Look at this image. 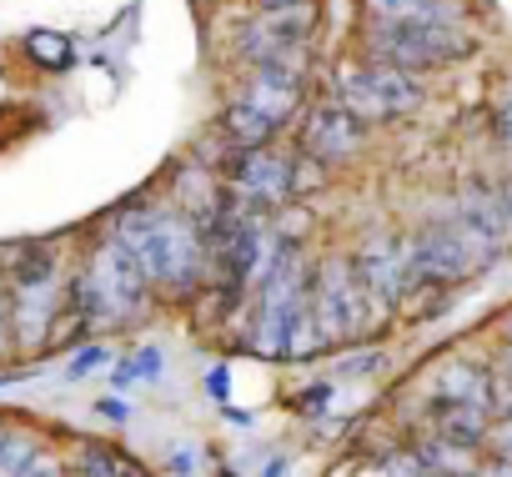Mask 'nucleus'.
I'll list each match as a JSON object with an SVG mask.
<instances>
[{"mask_svg": "<svg viewBox=\"0 0 512 477\" xmlns=\"http://www.w3.org/2000/svg\"><path fill=\"white\" fill-rule=\"evenodd\" d=\"M372 26H417V21H457L452 0H367Z\"/></svg>", "mask_w": 512, "mask_h": 477, "instance_id": "nucleus-16", "label": "nucleus"}, {"mask_svg": "<svg viewBox=\"0 0 512 477\" xmlns=\"http://www.w3.org/2000/svg\"><path fill=\"white\" fill-rule=\"evenodd\" d=\"M507 337H512V317H507Z\"/></svg>", "mask_w": 512, "mask_h": 477, "instance_id": "nucleus-37", "label": "nucleus"}, {"mask_svg": "<svg viewBox=\"0 0 512 477\" xmlns=\"http://www.w3.org/2000/svg\"><path fill=\"white\" fill-rule=\"evenodd\" d=\"M492 402H497V407H502V412H507V417H512V372H507V377H497V382H492Z\"/></svg>", "mask_w": 512, "mask_h": 477, "instance_id": "nucleus-29", "label": "nucleus"}, {"mask_svg": "<svg viewBox=\"0 0 512 477\" xmlns=\"http://www.w3.org/2000/svg\"><path fill=\"white\" fill-rule=\"evenodd\" d=\"M487 422H492L487 407H462V402H437L432 407V432H442V437H452L462 447H482Z\"/></svg>", "mask_w": 512, "mask_h": 477, "instance_id": "nucleus-17", "label": "nucleus"}, {"mask_svg": "<svg viewBox=\"0 0 512 477\" xmlns=\"http://www.w3.org/2000/svg\"><path fill=\"white\" fill-rule=\"evenodd\" d=\"M337 106H347L362 126L367 121H392V111H387V101H382V91H377L367 66H342L337 71Z\"/></svg>", "mask_w": 512, "mask_h": 477, "instance_id": "nucleus-14", "label": "nucleus"}, {"mask_svg": "<svg viewBox=\"0 0 512 477\" xmlns=\"http://www.w3.org/2000/svg\"><path fill=\"white\" fill-rule=\"evenodd\" d=\"M206 277V236L196 221L176 211H156V257H151V287L186 297Z\"/></svg>", "mask_w": 512, "mask_h": 477, "instance_id": "nucleus-4", "label": "nucleus"}, {"mask_svg": "<svg viewBox=\"0 0 512 477\" xmlns=\"http://www.w3.org/2000/svg\"><path fill=\"white\" fill-rule=\"evenodd\" d=\"M492 196H497V211H502V221H507V236H512V171H507L502 181H492Z\"/></svg>", "mask_w": 512, "mask_h": 477, "instance_id": "nucleus-26", "label": "nucleus"}, {"mask_svg": "<svg viewBox=\"0 0 512 477\" xmlns=\"http://www.w3.org/2000/svg\"><path fill=\"white\" fill-rule=\"evenodd\" d=\"M236 101L251 106V111H262L272 126H282L297 111V101H302V61H267V66H256V76H246Z\"/></svg>", "mask_w": 512, "mask_h": 477, "instance_id": "nucleus-10", "label": "nucleus"}, {"mask_svg": "<svg viewBox=\"0 0 512 477\" xmlns=\"http://www.w3.org/2000/svg\"><path fill=\"white\" fill-rule=\"evenodd\" d=\"M11 292H21V287H51L56 282V247H21L16 252V262H11Z\"/></svg>", "mask_w": 512, "mask_h": 477, "instance_id": "nucleus-20", "label": "nucleus"}, {"mask_svg": "<svg viewBox=\"0 0 512 477\" xmlns=\"http://www.w3.org/2000/svg\"><path fill=\"white\" fill-rule=\"evenodd\" d=\"M41 457V442L31 432H6L0 437V477H26V467Z\"/></svg>", "mask_w": 512, "mask_h": 477, "instance_id": "nucleus-22", "label": "nucleus"}, {"mask_svg": "<svg viewBox=\"0 0 512 477\" xmlns=\"http://www.w3.org/2000/svg\"><path fill=\"white\" fill-rule=\"evenodd\" d=\"M146 287H151V282H146L141 267L126 257V247L116 242V236H106V242L91 252V267L76 277L71 302L81 307L86 322L111 327V322H136V317H141Z\"/></svg>", "mask_w": 512, "mask_h": 477, "instance_id": "nucleus-1", "label": "nucleus"}, {"mask_svg": "<svg viewBox=\"0 0 512 477\" xmlns=\"http://www.w3.org/2000/svg\"><path fill=\"white\" fill-rule=\"evenodd\" d=\"M176 472H186V467H196V452H176V462H171Z\"/></svg>", "mask_w": 512, "mask_h": 477, "instance_id": "nucleus-33", "label": "nucleus"}, {"mask_svg": "<svg viewBox=\"0 0 512 477\" xmlns=\"http://www.w3.org/2000/svg\"><path fill=\"white\" fill-rule=\"evenodd\" d=\"M282 6H307V0H262V11H282Z\"/></svg>", "mask_w": 512, "mask_h": 477, "instance_id": "nucleus-34", "label": "nucleus"}, {"mask_svg": "<svg viewBox=\"0 0 512 477\" xmlns=\"http://www.w3.org/2000/svg\"><path fill=\"white\" fill-rule=\"evenodd\" d=\"M231 186L241 201H256V206H277L297 191V171H292V156L272 151V146H256V151H236L231 161Z\"/></svg>", "mask_w": 512, "mask_h": 477, "instance_id": "nucleus-9", "label": "nucleus"}, {"mask_svg": "<svg viewBox=\"0 0 512 477\" xmlns=\"http://www.w3.org/2000/svg\"><path fill=\"white\" fill-rule=\"evenodd\" d=\"M51 317H56V282L11 292V332L21 347H41L51 337Z\"/></svg>", "mask_w": 512, "mask_h": 477, "instance_id": "nucleus-12", "label": "nucleus"}, {"mask_svg": "<svg viewBox=\"0 0 512 477\" xmlns=\"http://www.w3.org/2000/svg\"><path fill=\"white\" fill-rule=\"evenodd\" d=\"M156 372H161V352L151 347V352H141V362H136V367H126L121 377H156Z\"/></svg>", "mask_w": 512, "mask_h": 477, "instance_id": "nucleus-27", "label": "nucleus"}, {"mask_svg": "<svg viewBox=\"0 0 512 477\" xmlns=\"http://www.w3.org/2000/svg\"><path fill=\"white\" fill-rule=\"evenodd\" d=\"M312 21H317L312 0H307V6L262 11L241 31V56H251L256 66H267V61H302V41H307Z\"/></svg>", "mask_w": 512, "mask_h": 477, "instance_id": "nucleus-8", "label": "nucleus"}, {"mask_svg": "<svg viewBox=\"0 0 512 477\" xmlns=\"http://www.w3.org/2000/svg\"><path fill=\"white\" fill-rule=\"evenodd\" d=\"M367 71H372V81H377V91H382V101H387V111H392V116H407V111H417V106H422V86L412 81V71L387 66V61H372Z\"/></svg>", "mask_w": 512, "mask_h": 477, "instance_id": "nucleus-18", "label": "nucleus"}, {"mask_svg": "<svg viewBox=\"0 0 512 477\" xmlns=\"http://www.w3.org/2000/svg\"><path fill=\"white\" fill-rule=\"evenodd\" d=\"M352 272H357V287H362V297H367L372 322H387L392 307L407 297V257H402V236L372 231L367 242L352 252Z\"/></svg>", "mask_w": 512, "mask_h": 477, "instance_id": "nucleus-6", "label": "nucleus"}, {"mask_svg": "<svg viewBox=\"0 0 512 477\" xmlns=\"http://www.w3.org/2000/svg\"><path fill=\"white\" fill-rule=\"evenodd\" d=\"M432 397L462 407H492V377L477 362H442L432 372Z\"/></svg>", "mask_w": 512, "mask_h": 477, "instance_id": "nucleus-13", "label": "nucleus"}, {"mask_svg": "<svg viewBox=\"0 0 512 477\" xmlns=\"http://www.w3.org/2000/svg\"><path fill=\"white\" fill-rule=\"evenodd\" d=\"M26 477H61V462H56V457H46V452H41V457H36V462H31V467H26Z\"/></svg>", "mask_w": 512, "mask_h": 477, "instance_id": "nucleus-30", "label": "nucleus"}, {"mask_svg": "<svg viewBox=\"0 0 512 477\" xmlns=\"http://www.w3.org/2000/svg\"><path fill=\"white\" fill-rule=\"evenodd\" d=\"M372 61L402 66V71H427V66H447L462 61L472 51V36L457 21H417V26H372L367 41Z\"/></svg>", "mask_w": 512, "mask_h": 477, "instance_id": "nucleus-2", "label": "nucleus"}, {"mask_svg": "<svg viewBox=\"0 0 512 477\" xmlns=\"http://www.w3.org/2000/svg\"><path fill=\"white\" fill-rule=\"evenodd\" d=\"M497 131H502V141L512 146V96L502 101V116H497Z\"/></svg>", "mask_w": 512, "mask_h": 477, "instance_id": "nucleus-32", "label": "nucleus"}, {"mask_svg": "<svg viewBox=\"0 0 512 477\" xmlns=\"http://www.w3.org/2000/svg\"><path fill=\"white\" fill-rule=\"evenodd\" d=\"M387 477H432V472H427V467L417 462V452L407 447V452H392V457H387Z\"/></svg>", "mask_w": 512, "mask_h": 477, "instance_id": "nucleus-24", "label": "nucleus"}, {"mask_svg": "<svg viewBox=\"0 0 512 477\" xmlns=\"http://www.w3.org/2000/svg\"><path fill=\"white\" fill-rule=\"evenodd\" d=\"M502 357H507V372H512V347H507V352H502Z\"/></svg>", "mask_w": 512, "mask_h": 477, "instance_id": "nucleus-36", "label": "nucleus"}, {"mask_svg": "<svg viewBox=\"0 0 512 477\" xmlns=\"http://www.w3.org/2000/svg\"><path fill=\"white\" fill-rule=\"evenodd\" d=\"M0 302H11V282L6 277H0Z\"/></svg>", "mask_w": 512, "mask_h": 477, "instance_id": "nucleus-35", "label": "nucleus"}, {"mask_svg": "<svg viewBox=\"0 0 512 477\" xmlns=\"http://www.w3.org/2000/svg\"><path fill=\"white\" fill-rule=\"evenodd\" d=\"M402 257H407V292L412 287H457L462 277L482 272L452 221L422 226V231L402 236Z\"/></svg>", "mask_w": 512, "mask_h": 477, "instance_id": "nucleus-3", "label": "nucleus"}, {"mask_svg": "<svg viewBox=\"0 0 512 477\" xmlns=\"http://www.w3.org/2000/svg\"><path fill=\"white\" fill-rule=\"evenodd\" d=\"M31 51H36L41 61H66V46H61V41H46V36H36Z\"/></svg>", "mask_w": 512, "mask_h": 477, "instance_id": "nucleus-28", "label": "nucleus"}, {"mask_svg": "<svg viewBox=\"0 0 512 477\" xmlns=\"http://www.w3.org/2000/svg\"><path fill=\"white\" fill-rule=\"evenodd\" d=\"M447 221L457 226V236L467 242V252L477 257V267H492V262L502 257V247L512 242L507 221H502V211H497V196H492L487 181H467V186L457 191V206H452Z\"/></svg>", "mask_w": 512, "mask_h": 477, "instance_id": "nucleus-7", "label": "nucleus"}, {"mask_svg": "<svg viewBox=\"0 0 512 477\" xmlns=\"http://www.w3.org/2000/svg\"><path fill=\"white\" fill-rule=\"evenodd\" d=\"M472 477H512V462H507V457H492V462H482Z\"/></svg>", "mask_w": 512, "mask_h": 477, "instance_id": "nucleus-31", "label": "nucleus"}, {"mask_svg": "<svg viewBox=\"0 0 512 477\" xmlns=\"http://www.w3.org/2000/svg\"><path fill=\"white\" fill-rule=\"evenodd\" d=\"M412 452H417V462H422L432 477H472V472H477L472 447H462V442H452V437H442V432L417 437Z\"/></svg>", "mask_w": 512, "mask_h": 477, "instance_id": "nucleus-15", "label": "nucleus"}, {"mask_svg": "<svg viewBox=\"0 0 512 477\" xmlns=\"http://www.w3.org/2000/svg\"><path fill=\"white\" fill-rule=\"evenodd\" d=\"M76 477H141V467L131 457H121L116 447H101V442H86L76 452Z\"/></svg>", "mask_w": 512, "mask_h": 477, "instance_id": "nucleus-21", "label": "nucleus"}, {"mask_svg": "<svg viewBox=\"0 0 512 477\" xmlns=\"http://www.w3.org/2000/svg\"><path fill=\"white\" fill-rule=\"evenodd\" d=\"M482 447H492V457H507V462H512V417H507V412L487 422V437H482Z\"/></svg>", "mask_w": 512, "mask_h": 477, "instance_id": "nucleus-23", "label": "nucleus"}, {"mask_svg": "<svg viewBox=\"0 0 512 477\" xmlns=\"http://www.w3.org/2000/svg\"><path fill=\"white\" fill-rule=\"evenodd\" d=\"M221 126H226V136H231V146H241V151H256V146H267L282 126H272L262 111H251V106H241V101H231L226 106V116H221Z\"/></svg>", "mask_w": 512, "mask_h": 477, "instance_id": "nucleus-19", "label": "nucleus"}, {"mask_svg": "<svg viewBox=\"0 0 512 477\" xmlns=\"http://www.w3.org/2000/svg\"><path fill=\"white\" fill-rule=\"evenodd\" d=\"M302 146L317 156V161H347V156H357V146H362V121L347 111V106H317L312 116H307V126H302Z\"/></svg>", "mask_w": 512, "mask_h": 477, "instance_id": "nucleus-11", "label": "nucleus"}, {"mask_svg": "<svg viewBox=\"0 0 512 477\" xmlns=\"http://www.w3.org/2000/svg\"><path fill=\"white\" fill-rule=\"evenodd\" d=\"M312 312H317V327L327 337V347H342L352 337H362L367 327V297L357 287V272L347 257H332L317 267L312 277Z\"/></svg>", "mask_w": 512, "mask_h": 477, "instance_id": "nucleus-5", "label": "nucleus"}, {"mask_svg": "<svg viewBox=\"0 0 512 477\" xmlns=\"http://www.w3.org/2000/svg\"><path fill=\"white\" fill-rule=\"evenodd\" d=\"M96 367H111V352H106V347H86V352H76L71 377H86V372H96Z\"/></svg>", "mask_w": 512, "mask_h": 477, "instance_id": "nucleus-25", "label": "nucleus"}]
</instances>
